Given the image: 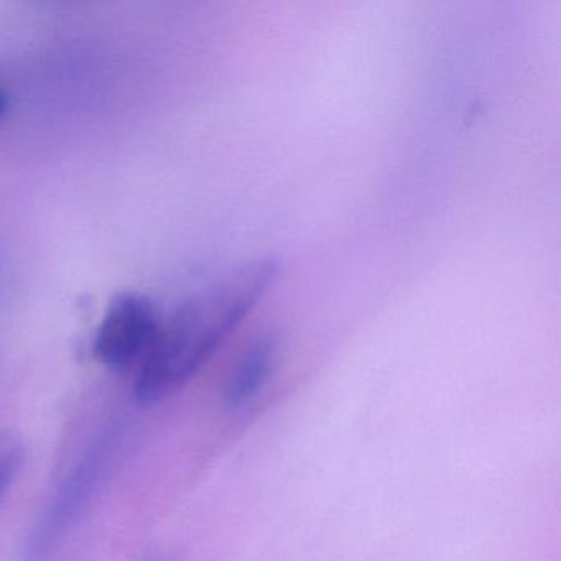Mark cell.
I'll return each instance as SVG.
<instances>
[{"label":"cell","instance_id":"8992f818","mask_svg":"<svg viewBox=\"0 0 561 561\" xmlns=\"http://www.w3.org/2000/svg\"><path fill=\"white\" fill-rule=\"evenodd\" d=\"M8 94H5L4 90H0V117H2V114L5 113V110H8Z\"/></svg>","mask_w":561,"mask_h":561},{"label":"cell","instance_id":"52a82bcc","mask_svg":"<svg viewBox=\"0 0 561 561\" xmlns=\"http://www.w3.org/2000/svg\"><path fill=\"white\" fill-rule=\"evenodd\" d=\"M149 561H156V560H149Z\"/></svg>","mask_w":561,"mask_h":561},{"label":"cell","instance_id":"3957f363","mask_svg":"<svg viewBox=\"0 0 561 561\" xmlns=\"http://www.w3.org/2000/svg\"><path fill=\"white\" fill-rule=\"evenodd\" d=\"M159 310L146 295L119 294L107 308L96 336L94 354L113 370L142 363L160 330Z\"/></svg>","mask_w":561,"mask_h":561},{"label":"cell","instance_id":"6da1fadb","mask_svg":"<svg viewBox=\"0 0 561 561\" xmlns=\"http://www.w3.org/2000/svg\"><path fill=\"white\" fill-rule=\"evenodd\" d=\"M278 274L272 257L255 259L180 305L140 363L136 399L153 405L182 389L234 333Z\"/></svg>","mask_w":561,"mask_h":561},{"label":"cell","instance_id":"277c9868","mask_svg":"<svg viewBox=\"0 0 561 561\" xmlns=\"http://www.w3.org/2000/svg\"><path fill=\"white\" fill-rule=\"evenodd\" d=\"M278 351L280 341L274 333H262L249 344L226 382L225 405L229 412H242L254 405L274 374Z\"/></svg>","mask_w":561,"mask_h":561},{"label":"cell","instance_id":"7a4b0ae2","mask_svg":"<svg viewBox=\"0 0 561 561\" xmlns=\"http://www.w3.org/2000/svg\"><path fill=\"white\" fill-rule=\"evenodd\" d=\"M123 443V433L111 430L84 453L32 531L25 547L27 560L45 557L75 527L78 518L90 507L94 495L103 488Z\"/></svg>","mask_w":561,"mask_h":561},{"label":"cell","instance_id":"5b68a950","mask_svg":"<svg viewBox=\"0 0 561 561\" xmlns=\"http://www.w3.org/2000/svg\"><path fill=\"white\" fill-rule=\"evenodd\" d=\"M21 466V453L14 445H0V501L11 488Z\"/></svg>","mask_w":561,"mask_h":561}]
</instances>
